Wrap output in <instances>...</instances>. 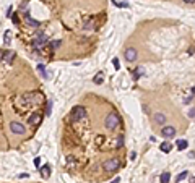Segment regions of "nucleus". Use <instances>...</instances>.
<instances>
[{
    "mask_svg": "<svg viewBox=\"0 0 195 183\" xmlns=\"http://www.w3.org/2000/svg\"><path fill=\"white\" fill-rule=\"evenodd\" d=\"M124 57L127 62H135L138 57V52L137 49H133V47H127V49L124 50Z\"/></svg>",
    "mask_w": 195,
    "mask_h": 183,
    "instance_id": "obj_5",
    "label": "nucleus"
},
{
    "mask_svg": "<svg viewBox=\"0 0 195 183\" xmlns=\"http://www.w3.org/2000/svg\"><path fill=\"white\" fill-rule=\"evenodd\" d=\"M119 167H121V162H119V159H116V157L107 159V160L103 164V169L106 172H116Z\"/></svg>",
    "mask_w": 195,
    "mask_h": 183,
    "instance_id": "obj_3",
    "label": "nucleus"
},
{
    "mask_svg": "<svg viewBox=\"0 0 195 183\" xmlns=\"http://www.w3.org/2000/svg\"><path fill=\"white\" fill-rule=\"evenodd\" d=\"M34 164H36V167H39V169H41V159H39V157L34 159Z\"/></svg>",
    "mask_w": 195,
    "mask_h": 183,
    "instance_id": "obj_27",
    "label": "nucleus"
},
{
    "mask_svg": "<svg viewBox=\"0 0 195 183\" xmlns=\"http://www.w3.org/2000/svg\"><path fill=\"white\" fill-rule=\"evenodd\" d=\"M93 28H94V21H93V20L86 21V23L83 25V29H93Z\"/></svg>",
    "mask_w": 195,
    "mask_h": 183,
    "instance_id": "obj_20",
    "label": "nucleus"
},
{
    "mask_svg": "<svg viewBox=\"0 0 195 183\" xmlns=\"http://www.w3.org/2000/svg\"><path fill=\"white\" fill-rule=\"evenodd\" d=\"M135 157H137V154H135V152H133V151H132V152H130V159H132V160H133V159H135Z\"/></svg>",
    "mask_w": 195,
    "mask_h": 183,
    "instance_id": "obj_29",
    "label": "nucleus"
},
{
    "mask_svg": "<svg viewBox=\"0 0 195 183\" xmlns=\"http://www.w3.org/2000/svg\"><path fill=\"white\" fill-rule=\"evenodd\" d=\"M119 182H121V178H119V177H116V178L112 180V182H111V183H119Z\"/></svg>",
    "mask_w": 195,
    "mask_h": 183,
    "instance_id": "obj_30",
    "label": "nucleus"
},
{
    "mask_svg": "<svg viewBox=\"0 0 195 183\" xmlns=\"http://www.w3.org/2000/svg\"><path fill=\"white\" fill-rule=\"evenodd\" d=\"M159 149H161L163 152H166V154H167V152H171V151H172V144H171L169 141H164L161 146H159Z\"/></svg>",
    "mask_w": 195,
    "mask_h": 183,
    "instance_id": "obj_13",
    "label": "nucleus"
},
{
    "mask_svg": "<svg viewBox=\"0 0 195 183\" xmlns=\"http://www.w3.org/2000/svg\"><path fill=\"white\" fill-rule=\"evenodd\" d=\"M93 81H94L96 84H101V83L104 81V75H103V73H98V75H94V78H93Z\"/></svg>",
    "mask_w": 195,
    "mask_h": 183,
    "instance_id": "obj_17",
    "label": "nucleus"
},
{
    "mask_svg": "<svg viewBox=\"0 0 195 183\" xmlns=\"http://www.w3.org/2000/svg\"><path fill=\"white\" fill-rule=\"evenodd\" d=\"M34 102V93H28V94H25L23 97H21V104L25 107H28V106H31Z\"/></svg>",
    "mask_w": 195,
    "mask_h": 183,
    "instance_id": "obj_8",
    "label": "nucleus"
},
{
    "mask_svg": "<svg viewBox=\"0 0 195 183\" xmlns=\"http://www.w3.org/2000/svg\"><path fill=\"white\" fill-rule=\"evenodd\" d=\"M166 120H167V118H166V115H164V114H154V122L158 123V125H163V126H164Z\"/></svg>",
    "mask_w": 195,
    "mask_h": 183,
    "instance_id": "obj_11",
    "label": "nucleus"
},
{
    "mask_svg": "<svg viewBox=\"0 0 195 183\" xmlns=\"http://www.w3.org/2000/svg\"><path fill=\"white\" fill-rule=\"evenodd\" d=\"M49 45H50V49H52V50H57L59 47L62 45V41H50Z\"/></svg>",
    "mask_w": 195,
    "mask_h": 183,
    "instance_id": "obj_18",
    "label": "nucleus"
},
{
    "mask_svg": "<svg viewBox=\"0 0 195 183\" xmlns=\"http://www.w3.org/2000/svg\"><path fill=\"white\" fill-rule=\"evenodd\" d=\"M25 21H26V25L31 26V28H39V26H41V23H39V21L33 20V18L29 16V13H25Z\"/></svg>",
    "mask_w": 195,
    "mask_h": 183,
    "instance_id": "obj_9",
    "label": "nucleus"
},
{
    "mask_svg": "<svg viewBox=\"0 0 195 183\" xmlns=\"http://www.w3.org/2000/svg\"><path fill=\"white\" fill-rule=\"evenodd\" d=\"M5 44H10V33L8 31L5 33Z\"/></svg>",
    "mask_w": 195,
    "mask_h": 183,
    "instance_id": "obj_25",
    "label": "nucleus"
},
{
    "mask_svg": "<svg viewBox=\"0 0 195 183\" xmlns=\"http://www.w3.org/2000/svg\"><path fill=\"white\" fill-rule=\"evenodd\" d=\"M141 73H143V68H138V71H137V70H135V73H133V78H135V80H138Z\"/></svg>",
    "mask_w": 195,
    "mask_h": 183,
    "instance_id": "obj_23",
    "label": "nucleus"
},
{
    "mask_svg": "<svg viewBox=\"0 0 195 183\" xmlns=\"http://www.w3.org/2000/svg\"><path fill=\"white\" fill-rule=\"evenodd\" d=\"M124 146V136H119V138H117V141H116V147H122Z\"/></svg>",
    "mask_w": 195,
    "mask_h": 183,
    "instance_id": "obj_21",
    "label": "nucleus"
},
{
    "mask_svg": "<svg viewBox=\"0 0 195 183\" xmlns=\"http://www.w3.org/2000/svg\"><path fill=\"white\" fill-rule=\"evenodd\" d=\"M29 123H31V125H39V123H41V114H33L31 115V117H29V120H28Z\"/></svg>",
    "mask_w": 195,
    "mask_h": 183,
    "instance_id": "obj_12",
    "label": "nucleus"
},
{
    "mask_svg": "<svg viewBox=\"0 0 195 183\" xmlns=\"http://www.w3.org/2000/svg\"><path fill=\"white\" fill-rule=\"evenodd\" d=\"M187 175H189V172H187V170H185V172H182V173H179L177 177H176V183H181L184 178H187Z\"/></svg>",
    "mask_w": 195,
    "mask_h": 183,
    "instance_id": "obj_19",
    "label": "nucleus"
},
{
    "mask_svg": "<svg viewBox=\"0 0 195 183\" xmlns=\"http://www.w3.org/2000/svg\"><path fill=\"white\" fill-rule=\"evenodd\" d=\"M119 123H121V118L117 117L116 114H109L107 117H106V120H104V125H106L107 130H114V128H117Z\"/></svg>",
    "mask_w": 195,
    "mask_h": 183,
    "instance_id": "obj_2",
    "label": "nucleus"
},
{
    "mask_svg": "<svg viewBox=\"0 0 195 183\" xmlns=\"http://www.w3.org/2000/svg\"><path fill=\"white\" fill-rule=\"evenodd\" d=\"M12 10H13V8H12V7H10V8H8V10H7V16H12Z\"/></svg>",
    "mask_w": 195,
    "mask_h": 183,
    "instance_id": "obj_28",
    "label": "nucleus"
},
{
    "mask_svg": "<svg viewBox=\"0 0 195 183\" xmlns=\"http://www.w3.org/2000/svg\"><path fill=\"white\" fill-rule=\"evenodd\" d=\"M192 94H195V86H194V88H192Z\"/></svg>",
    "mask_w": 195,
    "mask_h": 183,
    "instance_id": "obj_32",
    "label": "nucleus"
},
{
    "mask_svg": "<svg viewBox=\"0 0 195 183\" xmlns=\"http://www.w3.org/2000/svg\"><path fill=\"white\" fill-rule=\"evenodd\" d=\"M176 144H177V149L179 151H184V149H187V147H189V143H187L185 139H179Z\"/></svg>",
    "mask_w": 195,
    "mask_h": 183,
    "instance_id": "obj_14",
    "label": "nucleus"
},
{
    "mask_svg": "<svg viewBox=\"0 0 195 183\" xmlns=\"http://www.w3.org/2000/svg\"><path fill=\"white\" fill-rule=\"evenodd\" d=\"M112 63H114V68H116V70L121 68V66H119V58H114V60H112Z\"/></svg>",
    "mask_w": 195,
    "mask_h": 183,
    "instance_id": "obj_24",
    "label": "nucleus"
},
{
    "mask_svg": "<svg viewBox=\"0 0 195 183\" xmlns=\"http://www.w3.org/2000/svg\"><path fill=\"white\" fill-rule=\"evenodd\" d=\"M85 117H86V110H85V107L76 106V107H73V109H72L70 118L73 120V122H80V120H83Z\"/></svg>",
    "mask_w": 195,
    "mask_h": 183,
    "instance_id": "obj_1",
    "label": "nucleus"
},
{
    "mask_svg": "<svg viewBox=\"0 0 195 183\" xmlns=\"http://www.w3.org/2000/svg\"><path fill=\"white\" fill-rule=\"evenodd\" d=\"M13 60H15V52H12V50L3 52V62L5 63H12Z\"/></svg>",
    "mask_w": 195,
    "mask_h": 183,
    "instance_id": "obj_10",
    "label": "nucleus"
},
{
    "mask_svg": "<svg viewBox=\"0 0 195 183\" xmlns=\"http://www.w3.org/2000/svg\"><path fill=\"white\" fill-rule=\"evenodd\" d=\"M189 117H190V118H192V117H195V107H192V109L189 110Z\"/></svg>",
    "mask_w": 195,
    "mask_h": 183,
    "instance_id": "obj_26",
    "label": "nucleus"
},
{
    "mask_svg": "<svg viewBox=\"0 0 195 183\" xmlns=\"http://www.w3.org/2000/svg\"><path fill=\"white\" fill-rule=\"evenodd\" d=\"M185 3H195V0H184Z\"/></svg>",
    "mask_w": 195,
    "mask_h": 183,
    "instance_id": "obj_31",
    "label": "nucleus"
},
{
    "mask_svg": "<svg viewBox=\"0 0 195 183\" xmlns=\"http://www.w3.org/2000/svg\"><path fill=\"white\" fill-rule=\"evenodd\" d=\"M46 42H47V36L39 31V33L36 34V37H34L33 45H34V49H39V47H42V45H46Z\"/></svg>",
    "mask_w": 195,
    "mask_h": 183,
    "instance_id": "obj_4",
    "label": "nucleus"
},
{
    "mask_svg": "<svg viewBox=\"0 0 195 183\" xmlns=\"http://www.w3.org/2000/svg\"><path fill=\"white\" fill-rule=\"evenodd\" d=\"M41 173H42V177H46L47 178V177L50 175V165H47V164L46 165H42L41 167Z\"/></svg>",
    "mask_w": 195,
    "mask_h": 183,
    "instance_id": "obj_15",
    "label": "nucleus"
},
{
    "mask_svg": "<svg viewBox=\"0 0 195 183\" xmlns=\"http://www.w3.org/2000/svg\"><path fill=\"white\" fill-rule=\"evenodd\" d=\"M10 130H12L15 134H25L26 133L25 125L20 123V122H12V123H10Z\"/></svg>",
    "mask_w": 195,
    "mask_h": 183,
    "instance_id": "obj_6",
    "label": "nucleus"
},
{
    "mask_svg": "<svg viewBox=\"0 0 195 183\" xmlns=\"http://www.w3.org/2000/svg\"><path fill=\"white\" fill-rule=\"evenodd\" d=\"M161 134H163V138H166V139H169V138H174V136H176V128H174V126H169V125L163 126Z\"/></svg>",
    "mask_w": 195,
    "mask_h": 183,
    "instance_id": "obj_7",
    "label": "nucleus"
},
{
    "mask_svg": "<svg viewBox=\"0 0 195 183\" xmlns=\"http://www.w3.org/2000/svg\"><path fill=\"white\" fill-rule=\"evenodd\" d=\"M37 70H39V73H41L44 78L47 76V73H46V66H44V65H37Z\"/></svg>",
    "mask_w": 195,
    "mask_h": 183,
    "instance_id": "obj_22",
    "label": "nucleus"
},
{
    "mask_svg": "<svg viewBox=\"0 0 195 183\" xmlns=\"http://www.w3.org/2000/svg\"><path fill=\"white\" fill-rule=\"evenodd\" d=\"M159 180H161V183H169V180H171V173H169V172H164V173H161Z\"/></svg>",
    "mask_w": 195,
    "mask_h": 183,
    "instance_id": "obj_16",
    "label": "nucleus"
}]
</instances>
